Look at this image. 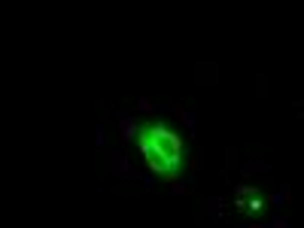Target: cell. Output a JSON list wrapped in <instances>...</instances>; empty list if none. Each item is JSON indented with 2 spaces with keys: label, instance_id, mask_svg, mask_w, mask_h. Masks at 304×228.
Wrapping results in <instances>:
<instances>
[{
  "label": "cell",
  "instance_id": "obj_1",
  "mask_svg": "<svg viewBox=\"0 0 304 228\" xmlns=\"http://www.w3.org/2000/svg\"><path fill=\"white\" fill-rule=\"evenodd\" d=\"M110 170H112V176H116V180H137V176H140V170L131 168V162L122 156L119 149L110 152Z\"/></svg>",
  "mask_w": 304,
  "mask_h": 228
},
{
  "label": "cell",
  "instance_id": "obj_2",
  "mask_svg": "<svg viewBox=\"0 0 304 228\" xmlns=\"http://www.w3.org/2000/svg\"><path fill=\"white\" fill-rule=\"evenodd\" d=\"M116 119H119V143L128 146L131 140H137V122L128 116V112H116Z\"/></svg>",
  "mask_w": 304,
  "mask_h": 228
},
{
  "label": "cell",
  "instance_id": "obj_3",
  "mask_svg": "<svg viewBox=\"0 0 304 228\" xmlns=\"http://www.w3.org/2000/svg\"><path fill=\"white\" fill-rule=\"evenodd\" d=\"M170 112H174V116H176V119L188 128V137H192V134H195V112H188L182 104H174V106H170Z\"/></svg>",
  "mask_w": 304,
  "mask_h": 228
},
{
  "label": "cell",
  "instance_id": "obj_4",
  "mask_svg": "<svg viewBox=\"0 0 304 228\" xmlns=\"http://www.w3.org/2000/svg\"><path fill=\"white\" fill-rule=\"evenodd\" d=\"M216 64H198V73H195V80L198 82H216Z\"/></svg>",
  "mask_w": 304,
  "mask_h": 228
},
{
  "label": "cell",
  "instance_id": "obj_5",
  "mask_svg": "<svg viewBox=\"0 0 304 228\" xmlns=\"http://www.w3.org/2000/svg\"><path fill=\"white\" fill-rule=\"evenodd\" d=\"M240 174H244V176H250V174H268V162L252 158V162H246V164L240 168Z\"/></svg>",
  "mask_w": 304,
  "mask_h": 228
},
{
  "label": "cell",
  "instance_id": "obj_6",
  "mask_svg": "<svg viewBox=\"0 0 304 228\" xmlns=\"http://www.w3.org/2000/svg\"><path fill=\"white\" fill-rule=\"evenodd\" d=\"M222 207H225V201H222V198H210V201H207V213H210V219H213V222H219V219H222Z\"/></svg>",
  "mask_w": 304,
  "mask_h": 228
},
{
  "label": "cell",
  "instance_id": "obj_7",
  "mask_svg": "<svg viewBox=\"0 0 304 228\" xmlns=\"http://www.w3.org/2000/svg\"><path fill=\"white\" fill-rule=\"evenodd\" d=\"M234 192H238V198H252V195H262V188H258V186L240 182V186H234Z\"/></svg>",
  "mask_w": 304,
  "mask_h": 228
},
{
  "label": "cell",
  "instance_id": "obj_8",
  "mask_svg": "<svg viewBox=\"0 0 304 228\" xmlns=\"http://www.w3.org/2000/svg\"><path fill=\"white\" fill-rule=\"evenodd\" d=\"M170 186H174V188H170V195H174V198H176V195H188V192H192V188H188L182 180H176V182H170Z\"/></svg>",
  "mask_w": 304,
  "mask_h": 228
},
{
  "label": "cell",
  "instance_id": "obj_9",
  "mask_svg": "<svg viewBox=\"0 0 304 228\" xmlns=\"http://www.w3.org/2000/svg\"><path fill=\"white\" fill-rule=\"evenodd\" d=\"M137 110H140V112H156V104H152L149 98H140V100H137Z\"/></svg>",
  "mask_w": 304,
  "mask_h": 228
},
{
  "label": "cell",
  "instance_id": "obj_10",
  "mask_svg": "<svg viewBox=\"0 0 304 228\" xmlns=\"http://www.w3.org/2000/svg\"><path fill=\"white\" fill-rule=\"evenodd\" d=\"M234 158H238V149H234V146H228V149H225V162H228L225 170H228V168H234Z\"/></svg>",
  "mask_w": 304,
  "mask_h": 228
},
{
  "label": "cell",
  "instance_id": "obj_11",
  "mask_svg": "<svg viewBox=\"0 0 304 228\" xmlns=\"http://www.w3.org/2000/svg\"><path fill=\"white\" fill-rule=\"evenodd\" d=\"M271 225H277V228H286L289 222H286V216H274V219H271Z\"/></svg>",
  "mask_w": 304,
  "mask_h": 228
},
{
  "label": "cell",
  "instance_id": "obj_12",
  "mask_svg": "<svg viewBox=\"0 0 304 228\" xmlns=\"http://www.w3.org/2000/svg\"><path fill=\"white\" fill-rule=\"evenodd\" d=\"M94 134H98V140H94V143H98V146H104V143H106V140H104V125H98V131H94Z\"/></svg>",
  "mask_w": 304,
  "mask_h": 228
}]
</instances>
